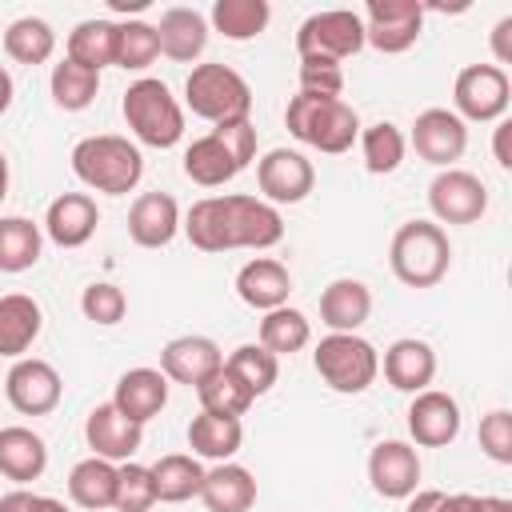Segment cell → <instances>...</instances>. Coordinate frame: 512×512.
<instances>
[{"mask_svg":"<svg viewBox=\"0 0 512 512\" xmlns=\"http://www.w3.org/2000/svg\"><path fill=\"white\" fill-rule=\"evenodd\" d=\"M68 60L100 72L116 64V24L112 20H80L68 32Z\"/></svg>","mask_w":512,"mask_h":512,"instance_id":"cell-35","label":"cell"},{"mask_svg":"<svg viewBox=\"0 0 512 512\" xmlns=\"http://www.w3.org/2000/svg\"><path fill=\"white\" fill-rule=\"evenodd\" d=\"M480 452L496 464H512V412L508 408H492L480 420Z\"/></svg>","mask_w":512,"mask_h":512,"instance_id":"cell-45","label":"cell"},{"mask_svg":"<svg viewBox=\"0 0 512 512\" xmlns=\"http://www.w3.org/2000/svg\"><path fill=\"white\" fill-rule=\"evenodd\" d=\"M40 328H44V312L32 296H24V292L0 296V356L20 360L36 344Z\"/></svg>","mask_w":512,"mask_h":512,"instance_id":"cell-29","label":"cell"},{"mask_svg":"<svg viewBox=\"0 0 512 512\" xmlns=\"http://www.w3.org/2000/svg\"><path fill=\"white\" fill-rule=\"evenodd\" d=\"M412 148L436 168H452L468 148V124L452 108H424L412 124Z\"/></svg>","mask_w":512,"mask_h":512,"instance_id":"cell-15","label":"cell"},{"mask_svg":"<svg viewBox=\"0 0 512 512\" xmlns=\"http://www.w3.org/2000/svg\"><path fill=\"white\" fill-rule=\"evenodd\" d=\"M272 8L268 0H216L212 4V28L228 40H252L268 28Z\"/></svg>","mask_w":512,"mask_h":512,"instance_id":"cell-39","label":"cell"},{"mask_svg":"<svg viewBox=\"0 0 512 512\" xmlns=\"http://www.w3.org/2000/svg\"><path fill=\"white\" fill-rule=\"evenodd\" d=\"M256 184H260L264 204H272V208L276 204H300L316 188V168L296 148H272L256 164Z\"/></svg>","mask_w":512,"mask_h":512,"instance_id":"cell-14","label":"cell"},{"mask_svg":"<svg viewBox=\"0 0 512 512\" xmlns=\"http://www.w3.org/2000/svg\"><path fill=\"white\" fill-rule=\"evenodd\" d=\"M120 112H124V124L132 128V136L148 148H172L184 136V108L176 104L172 88L156 76H140L136 84H128Z\"/></svg>","mask_w":512,"mask_h":512,"instance_id":"cell-6","label":"cell"},{"mask_svg":"<svg viewBox=\"0 0 512 512\" xmlns=\"http://www.w3.org/2000/svg\"><path fill=\"white\" fill-rule=\"evenodd\" d=\"M200 500L208 512H248L256 504V476L244 464L224 460L212 472H204Z\"/></svg>","mask_w":512,"mask_h":512,"instance_id":"cell-27","label":"cell"},{"mask_svg":"<svg viewBox=\"0 0 512 512\" xmlns=\"http://www.w3.org/2000/svg\"><path fill=\"white\" fill-rule=\"evenodd\" d=\"M384 380L396 388V392H424L436 376V352L428 340H416V336H400L384 348Z\"/></svg>","mask_w":512,"mask_h":512,"instance_id":"cell-21","label":"cell"},{"mask_svg":"<svg viewBox=\"0 0 512 512\" xmlns=\"http://www.w3.org/2000/svg\"><path fill=\"white\" fill-rule=\"evenodd\" d=\"M80 312H84L92 324L112 328V324L124 320V312H128V296H124L116 284L96 280V284H88V288L80 292Z\"/></svg>","mask_w":512,"mask_h":512,"instance_id":"cell-44","label":"cell"},{"mask_svg":"<svg viewBox=\"0 0 512 512\" xmlns=\"http://www.w3.org/2000/svg\"><path fill=\"white\" fill-rule=\"evenodd\" d=\"M440 496H444L440 488H424V492H412L404 512H436V508H440Z\"/></svg>","mask_w":512,"mask_h":512,"instance_id":"cell-50","label":"cell"},{"mask_svg":"<svg viewBox=\"0 0 512 512\" xmlns=\"http://www.w3.org/2000/svg\"><path fill=\"white\" fill-rule=\"evenodd\" d=\"M40 512H68V504L56 496H40Z\"/></svg>","mask_w":512,"mask_h":512,"instance_id":"cell-54","label":"cell"},{"mask_svg":"<svg viewBox=\"0 0 512 512\" xmlns=\"http://www.w3.org/2000/svg\"><path fill=\"white\" fill-rule=\"evenodd\" d=\"M112 404H116L128 420L148 424V420L160 416L164 404H168V376H164L160 368H128V372L116 380Z\"/></svg>","mask_w":512,"mask_h":512,"instance_id":"cell-23","label":"cell"},{"mask_svg":"<svg viewBox=\"0 0 512 512\" xmlns=\"http://www.w3.org/2000/svg\"><path fill=\"white\" fill-rule=\"evenodd\" d=\"M364 48V20L352 8H328L312 12L296 28V52L300 56H320V60H348Z\"/></svg>","mask_w":512,"mask_h":512,"instance_id":"cell-9","label":"cell"},{"mask_svg":"<svg viewBox=\"0 0 512 512\" xmlns=\"http://www.w3.org/2000/svg\"><path fill=\"white\" fill-rule=\"evenodd\" d=\"M0 512H40V496L28 488H12L0 496Z\"/></svg>","mask_w":512,"mask_h":512,"instance_id":"cell-48","label":"cell"},{"mask_svg":"<svg viewBox=\"0 0 512 512\" xmlns=\"http://www.w3.org/2000/svg\"><path fill=\"white\" fill-rule=\"evenodd\" d=\"M152 28L160 40V52L176 64H188L208 48V20L196 8H168L160 16V24H152Z\"/></svg>","mask_w":512,"mask_h":512,"instance_id":"cell-25","label":"cell"},{"mask_svg":"<svg viewBox=\"0 0 512 512\" xmlns=\"http://www.w3.org/2000/svg\"><path fill=\"white\" fill-rule=\"evenodd\" d=\"M4 52L16 64H44L56 52V32L40 16H20V20H12L4 28Z\"/></svg>","mask_w":512,"mask_h":512,"instance_id":"cell-37","label":"cell"},{"mask_svg":"<svg viewBox=\"0 0 512 512\" xmlns=\"http://www.w3.org/2000/svg\"><path fill=\"white\" fill-rule=\"evenodd\" d=\"M84 440H88L92 456L116 464V460H128V456L144 444V424L128 420V416L108 400V404H96V408L88 412V420H84Z\"/></svg>","mask_w":512,"mask_h":512,"instance_id":"cell-19","label":"cell"},{"mask_svg":"<svg viewBox=\"0 0 512 512\" xmlns=\"http://www.w3.org/2000/svg\"><path fill=\"white\" fill-rule=\"evenodd\" d=\"M44 468H48V444L32 428L24 424L0 428V476L28 484V480H40Z\"/></svg>","mask_w":512,"mask_h":512,"instance_id":"cell-28","label":"cell"},{"mask_svg":"<svg viewBox=\"0 0 512 512\" xmlns=\"http://www.w3.org/2000/svg\"><path fill=\"white\" fill-rule=\"evenodd\" d=\"M156 504V484H152V472L144 464H132L124 460L116 468V500L112 508L116 512H148Z\"/></svg>","mask_w":512,"mask_h":512,"instance_id":"cell-43","label":"cell"},{"mask_svg":"<svg viewBox=\"0 0 512 512\" xmlns=\"http://www.w3.org/2000/svg\"><path fill=\"white\" fill-rule=\"evenodd\" d=\"M160 56L156 28L144 20H120L116 24V68L124 72H144Z\"/></svg>","mask_w":512,"mask_h":512,"instance_id":"cell-42","label":"cell"},{"mask_svg":"<svg viewBox=\"0 0 512 512\" xmlns=\"http://www.w3.org/2000/svg\"><path fill=\"white\" fill-rule=\"evenodd\" d=\"M196 396H200V412H216V416H244L256 400L224 364L196 388Z\"/></svg>","mask_w":512,"mask_h":512,"instance_id":"cell-41","label":"cell"},{"mask_svg":"<svg viewBox=\"0 0 512 512\" xmlns=\"http://www.w3.org/2000/svg\"><path fill=\"white\" fill-rule=\"evenodd\" d=\"M368 480L372 492L384 500H408L420 484V456L408 440H380L368 452Z\"/></svg>","mask_w":512,"mask_h":512,"instance_id":"cell-16","label":"cell"},{"mask_svg":"<svg viewBox=\"0 0 512 512\" xmlns=\"http://www.w3.org/2000/svg\"><path fill=\"white\" fill-rule=\"evenodd\" d=\"M408 436L420 448H444L460 436V404L440 392V388H424L412 396L408 404Z\"/></svg>","mask_w":512,"mask_h":512,"instance_id":"cell-17","label":"cell"},{"mask_svg":"<svg viewBox=\"0 0 512 512\" xmlns=\"http://www.w3.org/2000/svg\"><path fill=\"white\" fill-rule=\"evenodd\" d=\"M4 196H8V156L0 152V204H4Z\"/></svg>","mask_w":512,"mask_h":512,"instance_id":"cell-55","label":"cell"},{"mask_svg":"<svg viewBox=\"0 0 512 512\" xmlns=\"http://www.w3.org/2000/svg\"><path fill=\"white\" fill-rule=\"evenodd\" d=\"M312 364H316L320 380L340 396H360L380 376V352L356 332H328L316 344Z\"/></svg>","mask_w":512,"mask_h":512,"instance_id":"cell-7","label":"cell"},{"mask_svg":"<svg viewBox=\"0 0 512 512\" xmlns=\"http://www.w3.org/2000/svg\"><path fill=\"white\" fill-rule=\"evenodd\" d=\"M184 104L192 108V116L212 124L244 120L252 112V88L228 64H196L184 80Z\"/></svg>","mask_w":512,"mask_h":512,"instance_id":"cell-8","label":"cell"},{"mask_svg":"<svg viewBox=\"0 0 512 512\" xmlns=\"http://www.w3.org/2000/svg\"><path fill=\"white\" fill-rule=\"evenodd\" d=\"M12 92H16L12 88V76H8V68H0V116L12 108Z\"/></svg>","mask_w":512,"mask_h":512,"instance_id":"cell-53","label":"cell"},{"mask_svg":"<svg viewBox=\"0 0 512 512\" xmlns=\"http://www.w3.org/2000/svg\"><path fill=\"white\" fill-rule=\"evenodd\" d=\"M428 208L440 224H476L488 212V188L476 172L440 168L428 184Z\"/></svg>","mask_w":512,"mask_h":512,"instance_id":"cell-12","label":"cell"},{"mask_svg":"<svg viewBox=\"0 0 512 512\" xmlns=\"http://www.w3.org/2000/svg\"><path fill=\"white\" fill-rule=\"evenodd\" d=\"M508 140H512V124L508 120H496V140H492V152H496V164L508 172L512 168V148H508Z\"/></svg>","mask_w":512,"mask_h":512,"instance_id":"cell-49","label":"cell"},{"mask_svg":"<svg viewBox=\"0 0 512 512\" xmlns=\"http://www.w3.org/2000/svg\"><path fill=\"white\" fill-rule=\"evenodd\" d=\"M288 292H292V276L272 256H256L236 272V296L256 312H272L288 304Z\"/></svg>","mask_w":512,"mask_h":512,"instance_id":"cell-24","label":"cell"},{"mask_svg":"<svg viewBox=\"0 0 512 512\" xmlns=\"http://www.w3.org/2000/svg\"><path fill=\"white\" fill-rule=\"evenodd\" d=\"M72 172L80 184H88L92 192H108V196H124L140 184L144 176V156L132 140L100 132V136H84L72 148Z\"/></svg>","mask_w":512,"mask_h":512,"instance_id":"cell-4","label":"cell"},{"mask_svg":"<svg viewBox=\"0 0 512 512\" xmlns=\"http://www.w3.org/2000/svg\"><path fill=\"white\" fill-rule=\"evenodd\" d=\"M492 56H496V68L512 64V16L496 20V28H492Z\"/></svg>","mask_w":512,"mask_h":512,"instance_id":"cell-47","label":"cell"},{"mask_svg":"<svg viewBox=\"0 0 512 512\" xmlns=\"http://www.w3.org/2000/svg\"><path fill=\"white\" fill-rule=\"evenodd\" d=\"M508 100H512V80L504 68L496 64H468L456 72V84H452V112L460 120H476V124H488V120H504L508 112Z\"/></svg>","mask_w":512,"mask_h":512,"instance_id":"cell-10","label":"cell"},{"mask_svg":"<svg viewBox=\"0 0 512 512\" xmlns=\"http://www.w3.org/2000/svg\"><path fill=\"white\" fill-rule=\"evenodd\" d=\"M48 88H52V104L64 108V112H84L96 92H100V72L76 64V60H60L52 64V76H48Z\"/></svg>","mask_w":512,"mask_h":512,"instance_id":"cell-36","label":"cell"},{"mask_svg":"<svg viewBox=\"0 0 512 512\" xmlns=\"http://www.w3.org/2000/svg\"><path fill=\"white\" fill-rule=\"evenodd\" d=\"M364 44L384 56L408 52L424 32V4L416 0H368L364 8Z\"/></svg>","mask_w":512,"mask_h":512,"instance_id":"cell-11","label":"cell"},{"mask_svg":"<svg viewBox=\"0 0 512 512\" xmlns=\"http://www.w3.org/2000/svg\"><path fill=\"white\" fill-rule=\"evenodd\" d=\"M476 512H512V500H504V496H476Z\"/></svg>","mask_w":512,"mask_h":512,"instance_id":"cell-52","label":"cell"},{"mask_svg":"<svg viewBox=\"0 0 512 512\" xmlns=\"http://www.w3.org/2000/svg\"><path fill=\"white\" fill-rule=\"evenodd\" d=\"M356 140H360L364 168H368L372 176H388V172H396V168L404 164L408 140H404V132H400L392 120H376V124H368Z\"/></svg>","mask_w":512,"mask_h":512,"instance_id":"cell-38","label":"cell"},{"mask_svg":"<svg viewBox=\"0 0 512 512\" xmlns=\"http://www.w3.org/2000/svg\"><path fill=\"white\" fill-rule=\"evenodd\" d=\"M388 264L392 276L408 288H432L448 276L452 264V244L448 232L436 220H408L396 228L392 244H388Z\"/></svg>","mask_w":512,"mask_h":512,"instance_id":"cell-5","label":"cell"},{"mask_svg":"<svg viewBox=\"0 0 512 512\" xmlns=\"http://www.w3.org/2000/svg\"><path fill=\"white\" fill-rule=\"evenodd\" d=\"M224 364V352L212 336H176L160 348V372L172 380V384H188V388H200L216 368Z\"/></svg>","mask_w":512,"mask_h":512,"instance_id":"cell-18","label":"cell"},{"mask_svg":"<svg viewBox=\"0 0 512 512\" xmlns=\"http://www.w3.org/2000/svg\"><path fill=\"white\" fill-rule=\"evenodd\" d=\"M308 340H312V320L300 312V308H288V304H280V308H272V312H264V320H260V348H268L276 360L280 356H292V352H300V348H308Z\"/></svg>","mask_w":512,"mask_h":512,"instance_id":"cell-33","label":"cell"},{"mask_svg":"<svg viewBox=\"0 0 512 512\" xmlns=\"http://www.w3.org/2000/svg\"><path fill=\"white\" fill-rule=\"evenodd\" d=\"M224 368H228L252 396H264V392L276 384V376H280V360H276L268 348H260V344H240V348H232V356L224 360Z\"/></svg>","mask_w":512,"mask_h":512,"instance_id":"cell-40","label":"cell"},{"mask_svg":"<svg viewBox=\"0 0 512 512\" xmlns=\"http://www.w3.org/2000/svg\"><path fill=\"white\" fill-rule=\"evenodd\" d=\"M44 252V232L28 216L0 220V272H28Z\"/></svg>","mask_w":512,"mask_h":512,"instance_id":"cell-34","label":"cell"},{"mask_svg":"<svg viewBox=\"0 0 512 512\" xmlns=\"http://www.w3.org/2000/svg\"><path fill=\"white\" fill-rule=\"evenodd\" d=\"M300 92H316V96H340V92H344V68H340L336 60L300 56Z\"/></svg>","mask_w":512,"mask_h":512,"instance_id":"cell-46","label":"cell"},{"mask_svg":"<svg viewBox=\"0 0 512 512\" xmlns=\"http://www.w3.org/2000/svg\"><path fill=\"white\" fill-rule=\"evenodd\" d=\"M436 512H476V496L472 492H452V496L444 492Z\"/></svg>","mask_w":512,"mask_h":512,"instance_id":"cell-51","label":"cell"},{"mask_svg":"<svg viewBox=\"0 0 512 512\" xmlns=\"http://www.w3.org/2000/svg\"><path fill=\"white\" fill-rule=\"evenodd\" d=\"M4 396L20 416H48L64 396V380L48 360L20 356L4 376Z\"/></svg>","mask_w":512,"mask_h":512,"instance_id":"cell-13","label":"cell"},{"mask_svg":"<svg viewBox=\"0 0 512 512\" xmlns=\"http://www.w3.org/2000/svg\"><path fill=\"white\" fill-rule=\"evenodd\" d=\"M96 224H100V208L88 192H64L44 212V236L60 248H84L96 236Z\"/></svg>","mask_w":512,"mask_h":512,"instance_id":"cell-20","label":"cell"},{"mask_svg":"<svg viewBox=\"0 0 512 512\" xmlns=\"http://www.w3.org/2000/svg\"><path fill=\"white\" fill-rule=\"evenodd\" d=\"M68 496H72V504H80L88 512L112 508V500H116V464L112 460H100V456H88V460L72 464V472H68Z\"/></svg>","mask_w":512,"mask_h":512,"instance_id":"cell-32","label":"cell"},{"mask_svg":"<svg viewBox=\"0 0 512 512\" xmlns=\"http://www.w3.org/2000/svg\"><path fill=\"white\" fill-rule=\"evenodd\" d=\"M372 316V292L364 280L340 276L320 292V320L328 332H356Z\"/></svg>","mask_w":512,"mask_h":512,"instance_id":"cell-26","label":"cell"},{"mask_svg":"<svg viewBox=\"0 0 512 512\" xmlns=\"http://www.w3.org/2000/svg\"><path fill=\"white\" fill-rule=\"evenodd\" d=\"M180 228L188 232L192 248L200 252H232V248H272L284 240V220L272 204H264L260 196H244V192H224V196H204L188 208V216L180 220Z\"/></svg>","mask_w":512,"mask_h":512,"instance_id":"cell-1","label":"cell"},{"mask_svg":"<svg viewBox=\"0 0 512 512\" xmlns=\"http://www.w3.org/2000/svg\"><path fill=\"white\" fill-rule=\"evenodd\" d=\"M284 124L288 132L308 144L320 148L328 156H340L356 144L360 136V116L352 104H344L340 96H316V92H296L284 108Z\"/></svg>","mask_w":512,"mask_h":512,"instance_id":"cell-3","label":"cell"},{"mask_svg":"<svg viewBox=\"0 0 512 512\" xmlns=\"http://www.w3.org/2000/svg\"><path fill=\"white\" fill-rule=\"evenodd\" d=\"M256 156V128L252 120H224L212 132L196 136L184 148V176L200 188H220L228 180H236L248 160Z\"/></svg>","mask_w":512,"mask_h":512,"instance_id":"cell-2","label":"cell"},{"mask_svg":"<svg viewBox=\"0 0 512 512\" xmlns=\"http://www.w3.org/2000/svg\"><path fill=\"white\" fill-rule=\"evenodd\" d=\"M148 472H152V484H156V500H160V504H184V500L200 496L204 468H200V460L188 456V452H168V456H160Z\"/></svg>","mask_w":512,"mask_h":512,"instance_id":"cell-31","label":"cell"},{"mask_svg":"<svg viewBox=\"0 0 512 512\" xmlns=\"http://www.w3.org/2000/svg\"><path fill=\"white\" fill-rule=\"evenodd\" d=\"M180 232V204L168 192H144L128 208V236L140 248H164Z\"/></svg>","mask_w":512,"mask_h":512,"instance_id":"cell-22","label":"cell"},{"mask_svg":"<svg viewBox=\"0 0 512 512\" xmlns=\"http://www.w3.org/2000/svg\"><path fill=\"white\" fill-rule=\"evenodd\" d=\"M244 444V424L240 416H216V412H200L192 416L188 424V448L200 456V460H232Z\"/></svg>","mask_w":512,"mask_h":512,"instance_id":"cell-30","label":"cell"}]
</instances>
